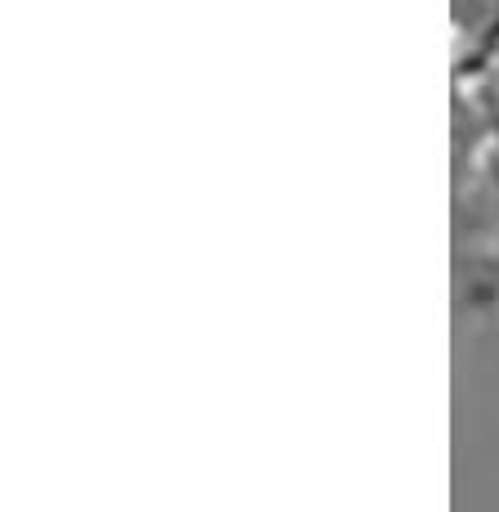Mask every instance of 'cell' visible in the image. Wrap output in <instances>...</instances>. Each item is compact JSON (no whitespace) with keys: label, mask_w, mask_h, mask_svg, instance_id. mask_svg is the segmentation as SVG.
<instances>
[{"label":"cell","mask_w":499,"mask_h":512,"mask_svg":"<svg viewBox=\"0 0 499 512\" xmlns=\"http://www.w3.org/2000/svg\"><path fill=\"white\" fill-rule=\"evenodd\" d=\"M495 292H499V279H495Z\"/></svg>","instance_id":"obj_1"}]
</instances>
